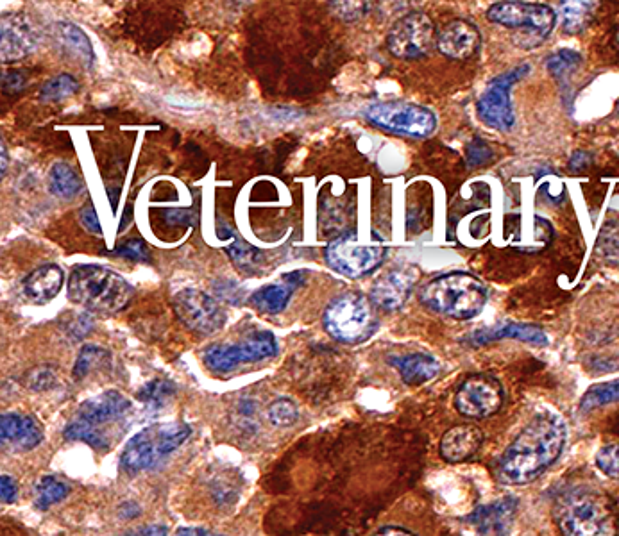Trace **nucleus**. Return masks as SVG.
Masks as SVG:
<instances>
[{
  "instance_id": "nucleus-8",
  "label": "nucleus",
  "mask_w": 619,
  "mask_h": 536,
  "mask_svg": "<svg viewBox=\"0 0 619 536\" xmlns=\"http://www.w3.org/2000/svg\"><path fill=\"white\" fill-rule=\"evenodd\" d=\"M365 120L387 133L416 140L432 136L437 129V117L432 109L414 102H374L365 109Z\"/></svg>"
},
{
  "instance_id": "nucleus-24",
  "label": "nucleus",
  "mask_w": 619,
  "mask_h": 536,
  "mask_svg": "<svg viewBox=\"0 0 619 536\" xmlns=\"http://www.w3.org/2000/svg\"><path fill=\"white\" fill-rule=\"evenodd\" d=\"M514 511H516V499L505 497L496 503L480 506L467 520L475 524L485 536H503L509 529Z\"/></svg>"
},
{
  "instance_id": "nucleus-9",
  "label": "nucleus",
  "mask_w": 619,
  "mask_h": 536,
  "mask_svg": "<svg viewBox=\"0 0 619 536\" xmlns=\"http://www.w3.org/2000/svg\"><path fill=\"white\" fill-rule=\"evenodd\" d=\"M487 18L492 24L526 31L532 47L543 43L557 26V13L553 8L546 4H532L519 0L492 4L491 8L487 9Z\"/></svg>"
},
{
  "instance_id": "nucleus-55",
  "label": "nucleus",
  "mask_w": 619,
  "mask_h": 536,
  "mask_svg": "<svg viewBox=\"0 0 619 536\" xmlns=\"http://www.w3.org/2000/svg\"><path fill=\"white\" fill-rule=\"evenodd\" d=\"M618 43H619V34H618Z\"/></svg>"
},
{
  "instance_id": "nucleus-45",
  "label": "nucleus",
  "mask_w": 619,
  "mask_h": 536,
  "mask_svg": "<svg viewBox=\"0 0 619 536\" xmlns=\"http://www.w3.org/2000/svg\"><path fill=\"white\" fill-rule=\"evenodd\" d=\"M79 222L83 224L88 233H92L95 236H102V227L99 218H97V211H95L94 204L92 202H86L85 206L79 210Z\"/></svg>"
},
{
  "instance_id": "nucleus-53",
  "label": "nucleus",
  "mask_w": 619,
  "mask_h": 536,
  "mask_svg": "<svg viewBox=\"0 0 619 536\" xmlns=\"http://www.w3.org/2000/svg\"><path fill=\"white\" fill-rule=\"evenodd\" d=\"M129 222H131V204H129L126 211H124V222L120 224L119 231H124V229L129 226Z\"/></svg>"
},
{
  "instance_id": "nucleus-11",
  "label": "nucleus",
  "mask_w": 619,
  "mask_h": 536,
  "mask_svg": "<svg viewBox=\"0 0 619 536\" xmlns=\"http://www.w3.org/2000/svg\"><path fill=\"white\" fill-rule=\"evenodd\" d=\"M437 31L432 18L421 11L399 18L387 34V49L394 58L421 59L437 49Z\"/></svg>"
},
{
  "instance_id": "nucleus-22",
  "label": "nucleus",
  "mask_w": 619,
  "mask_h": 536,
  "mask_svg": "<svg viewBox=\"0 0 619 536\" xmlns=\"http://www.w3.org/2000/svg\"><path fill=\"white\" fill-rule=\"evenodd\" d=\"M505 338H514L525 344L537 345V347H546L548 345V336L543 329L534 324H518V322H505L498 327H489V329H480L475 335L469 338L471 344L480 347V345L491 344L496 340H505Z\"/></svg>"
},
{
  "instance_id": "nucleus-15",
  "label": "nucleus",
  "mask_w": 619,
  "mask_h": 536,
  "mask_svg": "<svg viewBox=\"0 0 619 536\" xmlns=\"http://www.w3.org/2000/svg\"><path fill=\"white\" fill-rule=\"evenodd\" d=\"M419 279L421 272L416 265H398L374 281L369 299L378 310L387 313L401 310L416 290Z\"/></svg>"
},
{
  "instance_id": "nucleus-16",
  "label": "nucleus",
  "mask_w": 619,
  "mask_h": 536,
  "mask_svg": "<svg viewBox=\"0 0 619 536\" xmlns=\"http://www.w3.org/2000/svg\"><path fill=\"white\" fill-rule=\"evenodd\" d=\"M38 47V33L33 20L22 13H8L0 22L2 61L15 63L33 54Z\"/></svg>"
},
{
  "instance_id": "nucleus-23",
  "label": "nucleus",
  "mask_w": 619,
  "mask_h": 536,
  "mask_svg": "<svg viewBox=\"0 0 619 536\" xmlns=\"http://www.w3.org/2000/svg\"><path fill=\"white\" fill-rule=\"evenodd\" d=\"M63 281H65L63 270L58 265L49 263V265H42V267L33 270L24 279L22 288H24V294L29 301L34 302V304H47L60 294Z\"/></svg>"
},
{
  "instance_id": "nucleus-39",
  "label": "nucleus",
  "mask_w": 619,
  "mask_h": 536,
  "mask_svg": "<svg viewBox=\"0 0 619 536\" xmlns=\"http://www.w3.org/2000/svg\"><path fill=\"white\" fill-rule=\"evenodd\" d=\"M494 158V151L491 145L485 142L484 138H473L467 143L466 149V165L469 168L484 167L487 163H491Z\"/></svg>"
},
{
  "instance_id": "nucleus-44",
  "label": "nucleus",
  "mask_w": 619,
  "mask_h": 536,
  "mask_svg": "<svg viewBox=\"0 0 619 536\" xmlns=\"http://www.w3.org/2000/svg\"><path fill=\"white\" fill-rule=\"evenodd\" d=\"M26 84L27 76L24 70H9V72H4V76H2V90L9 95L22 92L26 88Z\"/></svg>"
},
{
  "instance_id": "nucleus-20",
  "label": "nucleus",
  "mask_w": 619,
  "mask_h": 536,
  "mask_svg": "<svg viewBox=\"0 0 619 536\" xmlns=\"http://www.w3.org/2000/svg\"><path fill=\"white\" fill-rule=\"evenodd\" d=\"M305 274L303 270H296V272L285 274L281 283L258 288L255 294L251 295L249 304L265 315H278L289 306L290 299L297 288L305 285Z\"/></svg>"
},
{
  "instance_id": "nucleus-29",
  "label": "nucleus",
  "mask_w": 619,
  "mask_h": 536,
  "mask_svg": "<svg viewBox=\"0 0 619 536\" xmlns=\"http://www.w3.org/2000/svg\"><path fill=\"white\" fill-rule=\"evenodd\" d=\"M79 88H81V84L76 77L70 76V74H58V76H54L43 83L42 88H40V101H67L72 95L79 92Z\"/></svg>"
},
{
  "instance_id": "nucleus-26",
  "label": "nucleus",
  "mask_w": 619,
  "mask_h": 536,
  "mask_svg": "<svg viewBox=\"0 0 619 536\" xmlns=\"http://www.w3.org/2000/svg\"><path fill=\"white\" fill-rule=\"evenodd\" d=\"M54 40L63 51L70 54L72 58L79 59V63H83L86 68L94 65L95 54L92 42L79 27L68 24V22H58L54 26Z\"/></svg>"
},
{
  "instance_id": "nucleus-51",
  "label": "nucleus",
  "mask_w": 619,
  "mask_h": 536,
  "mask_svg": "<svg viewBox=\"0 0 619 536\" xmlns=\"http://www.w3.org/2000/svg\"><path fill=\"white\" fill-rule=\"evenodd\" d=\"M376 536H416L414 533H410L407 529L394 528V526H389V528H383L376 533Z\"/></svg>"
},
{
  "instance_id": "nucleus-7",
  "label": "nucleus",
  "mask_w": 619,
  "mask_h": 536,
  "mask_svg": "<svg viewBox=\"0 0 619 536\" xmlns=\"http://www.w3.org/2000/svg\"><path fill=\"white\" fill-rule=\"evenodd\" d=\"M387 247L382 238L374 236L373 242H360L357 233H344L333 238L324 249V260L331 270L349 279H362L382 267Z\"/></svg>"
},
{
  "instance_id": "nucleus-41",
  "label": "nucleus",
  "mask_w": 619,
  "mask_h": 536,
  "mask_svg": "<svg viewBox=\"0 0 619 536\" xmlns=\"http://www.w3.org/2000/svg\"><path fill=\"white\" fill-rule=\"evenodd\" d=\"M596 465L605 476L619 481V444L602 447L596 454Z\"/></svg>"
},
{
  "instance_id": "nucleus-33",
  "label": "nucleus",
  "mask_w": 619,
  "mask_h": 536,
  "mask_svg": "<svg viewBox=\"0 0 619 536\" xmlns=\"http://www.w3.org/2000/svg\"><path fill=\"white\" fill-rule=\"evenodd\" d=\"M226 252H228L229 260L233 261V265L247 274H255L256 268L262 263V252L242 240H235Z\"/></svg>"
},
{
  "instance_id": "nucleus-2",
  "label": "nucleus",
  "mask_w": 619,
  "mask_h": 536,
  "mask_svg": "<svg viewBox=\"0 0 619 536\" xmlns=\"http://www.w3.org/2000/svg\"><path fill=\"white\" fill-rule=\"evenodd\" d=\"M487 288L469 272H450L433 277L419 290L424 308L455 320H471L484 311Z\"/></svg>"
},
{
  "instance_id": "nucleus-27",
  "label": "nucleus",
  "mask_w": 619,
  "mask_h": 536,
  "mask_svg": "<svg viewBox=\"0 0 619 536\" xmlns=\"http://www.w3.org/2000/svg\"><path fill=\"white\" fill-rule=\"evenodd\" d=\"M83 179L77 174L76 168L70 167L65 161H58L54 163L49 172V188L51 192L70 201V199H76L79 193L83 192Z\"/></svg>"
},
{
  "instance_id": "nucleus-37",
  "label": "nucleus",
  "mask_w": 619,
  "mask_h": 536,
  "mask_svg": "<svg viewBox=\"0 0 619 536\" xmlns=\"http://www.w3.org/2000/svg\"><path fill=\"white\" fill-rule=\"evenodd\" d=\"M269 420L278 428H289L292 424H296L299 419V410H297L296 402L290 399H278L272 402L269 406Z\"/></svg>"
},
{
  "instance_id": "nucleus-35",
  "label": "nucleus",
  "mask_w": 619,
  "mask_h": 536,
  "mask_svg": "<svg viewBox=\"0 0 619 536\" xmlns=\"http://www.w3.org/2000/svg\"><path fill=\"white\" fill-rule=\"evenodd\" d=\"M63 436L70 442H85L95 449H108L110 447V442L106 440V436L102 435L99 429L92 428V426H88L85 422L77 419L68 424L67 429L63 431Z\"/></svg>"
},
{
  "instance_id": "nucleus-38",
  "label": "nucleus",
  "mask_w": 619,
  "mask_h": 536,
  "mask_svg": "<svg viewBox=\"0 0 619 536\" xmlns=\"http://www.w3.org/2000/svg\"><path fill=\"white\" fill-rule=\"evenodd\" d=\"M113 256H120L124 260L135 261V263H147L151 260V252L147 243L142 238H129L126 242L119 243L113 251Z\"/></svg>"
},
{
  "instance_id": "nucleus-46",
  "label": "nucleus",
  "mask_w": 619,
  "mask_h": 536,
  "mask_svg": "<svg viewBox=\"0 0 619 536\" xmlns=\"http://www.w3.org/2000/svg\"><path fill=\"white\" fill-rule=\"evenodd\" d=\"M591 165H593V154L587 151L573 152V156H571V160H569V170L575 172V174L584 172V170H587Z\"/></svg>"
},
{
  "instance_id": "nucleus-30",
  "label": "nucleus",
  "mask_w": 619,
  "mask_h": 536,
  "mask_svg": "<svg viewBox=\"0 0 619 536\" xmlns=\"http://www.w3.org/2000/svg\"><path fill=\"white\" fill-rule=\"evenodd\" d=\"M614 402H619V377L612 379V381L600 383V385L591 386L580 401V410L587 413V411L603 408V406L614 404Z\"/></svg>"
},
{
  "instance_id": "nucleus-42",
  "label": "nucleus",
  "mask_w": 619,
  "mask_h": 536,
  "mask_svg": "<svg viewBox=\"0 0 619 536\" xmlns=\"http://www.w3.org/2000/svg\"><path fill=\"white\" fill-rule=\"evenodd\" d=\"M331 9L346 22H357L371 9V2H330Z\"/></svg>"
},
{
  "instance_id": "nucleus-36",
  "label": "nucleus",
  "mask_w": 619,
  "mask_h": 536,
  "mask_svg": "<svg viewBox=\"0 0 619 536\" xmlns=\"http://www.w3.org/2000/svg\"><path fill=\"white\" fill-rule=\"evenodd\" d=\"M108 360V352L97 347V345H85L79 356H77L76 365H74V377L76 379H85L90 372L102 367Z\"/></svg>"
},
{
  "instance_id": "nucleus-43",
  "label": "nucleus",
  "mask_w": 619,
  "mask_h": 536,
  "mask_svg": "<svg viewBox=\"0 0 619 536\" xmlns=\"http://www.w3.org/2000/svg\"><path fill=\"white\" fill-rule=\"evenodd\" d=\"M26 385L31 390H36V392L49 390V388L56 385V374H54V370L51 367H38V369L31 370L27 374Z\"/></svg>"
},
{
  "instance_id": "nucleus-49",
  "label": "nucleus",
  "mask_w": 619,
  "mask_h": 536,
  "mask_svg": "<svg viewBox=\"0 0 619 536\" xmlns=\"http://www.w3.org/2000/svg\"><path fill=\"white\" fill-rule=\"evenodd\" d=\"M131 536H167V529L163 526H144V528L136 529L131 533Z\"/></svg>"
},
{
  "instance_id": "nucleus-48",
  "label": "nucleus",
  "mask_w": 619,
  "mask_h": 536,
  "mask_svg": "<svg viewBox=\"0 0 619 536\" xmlns=\"http://www.w3.org/2000/svg\"><path fill=\"white\" fill-rule=\"evenodd\" d=\"M167 215H172V220H170V224H179V226H190V224H194V213L190 210H172L165 211Z\"/></svg>"
},
{
  "instance_id": "nucleus-25",
  "label": "nucleus",
  "mask_w": 619,
  "mask_h": 536,
  "mask_svg": "<svg viewBox=\"0 0 619 536\" xmlns=\"http://www.w3.org/2000/svg\"><path fill=\"white\" fill-rule=\"evenodd\" d=\"M389 363L396 367L403 383L408 386H419L432 381L439 374L441 363L437 358L424 352H412L405 356H391Z\"/></svg>"
},
{
  "instance_id": "nucleus-5",
  "label": "nucleus",
  "mask_w": 619,
  "mask_h": 536,
  "mask_svg": "<svg viewBox=\"0 0 619 536\" xmlns=\"http://www.w3.org/2000/svg\"><path fill=\"white\" fill-rule=\"evenodd\" d=\"M326 333L340 344H362L378 329V317L369 297L358 292L339 295L324 310Z\"/></svg>"
},
{
  "instance_id": "nucleus-19",
  "label": "nucleus",
  "mask_w": 619,
  "mask_h": 536,
  "mask_svg": "<svg viewBox=\"0 0 619 536\" xmlns=\"http://www.w3.org/2000/svg\"><path fill=\"white\" fill-rule=\"evenodd\" d=\"M129 410H131L129 399L117 390H108L83 402L77 410L76 419L99 429L104 424H111L124 417Z\"/></svg>"
},
{
  "instance_id": "nucleus-14",
  "label": "nucleus",
  "mask_w": 619,
  "mask_h": 536,
  "mask_svg": "<svg viewBox=\"0 0 619 536\" xmlns=\"http://www.w3.org/2000/svg\"><path fill=\"white\" fill-rule=\"evenodd\" d=\"M172 308L179 322L199 335H213L226 324V313L221 306L201 290L187 288L179 292L172 301Z\"/></svg>"
},
{
  "instance_id": "nucleus-18",
  "label": "nucleus",
  "mask_w": 619,
  "mask_h": 536,
  "mask_svg": "<svg viewBox=\"0 0 619 536\" xmlns=\"http://www.w3.org/2000/svg\"><path fill=\"white\" fill-rule=\"evenodd\" d=\"M2 447L15 453H27L42 444L43 431L31 417L18 413H4L0 419Z\"/></svg>"
},
{
  "instance_id": "nucleus-17",
  "label": "nucleus",
  "mask_w": 619,
  "mask_h": 536,
  "mask_svg": "<svg viewBox=\"0 0 619 536\" xmlns=\"http://www.w3.org/2000/svg\"><path fill=\"white\" fill-rule=\"evenodd\" d=\"M437 49L446 58L455 61H466L478 54L482 49V33L480 29L464 18L453 20L442 29L437 36Z\"/></svg>"
},
{
  "instance_id": "nucleus-32",
  "label": "nucleus",
  "mask_w": 619,
  "mask_h": 536,
  "mask_svg": "<svg viewBox=\"0 0 619 536\" xmlns=\"http://www.w3.org/2000/svg\"><path fill=\"white\" fill-rule=\"evenodd\" d=\"M580 65H582V56L577 51H571V49H560V51L553 52L552 56L546 58L548 72L559 81L573 76Z\"/></svg>"
},
{
  "instance_id": "nucleus-54",
  "label": "nucleus",
  "mask_w": 619,
  "mask_h": 536,
  "mask_svg": "<svg viewBox=\"0 0 619 536\" xmlns=\"http://www.w3.org/2000/svg\"><path fill=\"white\" fill-rule=\"evenodd\" d=\"M108 193H110V201L111 206H113V210H117V202H119V199H117V195H119L120 190H117V188H113V190H108Z\"/></svg>"
},
{
  "instance_id": "nucleus-10",
  "label": "nucleus",
  "mask_w": 619,
  "mask_h": 536,
  "mask_svg": "<svg viewBox=\"0 0 619 536\" xmlns=\"http://www.w3.org/2000/svg\"><path fill=\"white\" fill-rule=\"evenodd\" d=\"M528 72H530L528 63L518 65L494 77L491 83L487 84L485 92L476 104V113L485 126L496 129V131H503V133L514 127L516 117H514V108L510 102V92L514 84L528 76Z\"/></svg>"
},
{
  "instance_id": "nucleus-13",
  "label": "nucleus",
  "mask_w": 619,
  "mask_h": 536,
  "mask_svg": "<svg viewBox=\"0 0 619 536\" xmlns=\"http://www.w3.org/2000/svg\"><path fill=\"white\" fill-rule=\"evenodd\" d=\"M503 388L496 377L473 374L462 381L455 394V408L467 419H487L500 411Z\"/></svg>"
},
{
  "instance_id": "nucleus-34",
  "label": "nucleus",
  "mask_w": 619,
  "mask_h": 536,
  "mask_svg": "<svg viewBox=\"0 0 619 536\" xmlns=\"http://www.w3.org/2000/svg\"><path fill=\"white\" fill-rule=\"evenodd\" d=\"M596 254L607 263H619V222L611 220L602 227L596 240Z\"/></svg>"
},
{
  "instance_id": "nucleus-28",
  "label": "nucleus",
  "mask_w": 619,
  "mask_h": 536,
  "mask_svg": "<svg viewBox=\"0 0 619 536\" xmlns=\"http://www.w3.org/2000/svg\"><path fill=\"white\" fill-rule=\"evenodd\" d=\"M596 2H562L560 4V17H562V29L566 34H580L586 31V27L593 20Z\"/></svg>"
},
{
  "instance_id": "nucleus-12",
  "label": "nucleus",
  "mask_w": 619,
  "mask_h": 536,
  "mask_svg": "<svg viewBox=\"0 0 619 536\" xmlns=\"http://www.w3.org/2000/svg\"><path fill=\"white\" fill-rule=\"evenodd\" d=\"M276 354H278V342L274 335L269 331H260L238 344L212 345L204 352V363L212 372L226 374L244 363L267 360Z\"/></svg>"
},
{
  "instance_id": "nucleus-21",
  "label": "nucleus",
  "mask_w": 619,
  "mask_h": 536,
  "mask_svg": "<svg viewBox=\"0 0 619 536\" xmlns=\"http://www.w3.org/2000/svg\"><path fill=\"white\" fill-rule=\"evenodd\" d=\"M484 444V431L473 424L448 429L441 440L442 458L450 463L466 461Z\"/></svg>"
},
{
  "instance_id": "nucleus-3",
  "label": "nucleus",
  "mask_w": 619,
  "mask_h": 536,
  "mask_svg": "<svg viewBox=\"0 0 619 536\" xmlns=\"http://www.w3.org/2000/svg\"><path fill=\"white\" fill-rule=\"evenodd\" d=\"M68 299L86 310L113 315L126 310L135 288L124 277L101 265H77L68 276Z\"/></svg>"
},
{
  "instance_id": "nucleus-6",
  "label": "nucleus",
  "mask_w": 619,
  "mask_h": 536,
  "mask_svg": "<svg viewBox=\"0 0 619 536\" xmlns=\"http://www.w3.org/2000/svg\"><path fill=\"white\" fill-rule=\"evenodd\" d=\"M190 435H192L190 426L178 422L156 424L151 428L142 429L124 447L120 456L122 469L128 474H138L142 470L151 469L185 444Z\"/></svg>"
},
{
  "instance_id": "nucleus-1",
  "label": "nucleus",
  "mask_w": 619,
  "mask_h": 536,
  "mask_svg": "<svg viewBox=\"0 0 619 536\" xmlns=\"http://www.w3.org/2000/svg\"><path fill=\"white\" fill-rule=\"evenodd\" d=\"M566 436V424L557 415L535 417L501 456L496 476L503 485L532 483L559 460Z\"/></svg>"
},
{
  "instance_id": "nucleus-4",
  "label": "nucleus",
  "mask_w": 619,
  "mask_h": 536,
  "mask_svg": "<svg viewBox=\"0 0 619 536\" xmlns=\"http://www.w3.org/2000/svg\"><path fill=\"white\" fill-rule=\"evenodd\" d=\"M557 517L564 536H618L619 520L611 499L596 490L564 495Z\"/></svg>"
},
{
  "instance_id": "nucleus-47",
  "label": "nucleus",
  "mask_w": 619,
  "mask_h": 536,
  "mask_svg": "<svg viewBox=\"0 0 619 536\" xmlns=\"http://www.w3.org/2000/svg\"><path fill=\"white\" fill-rule=\"evenodd\" d=\"M0 490H2V501L4 503H15V499H17V483L9 476H6V474L0 478Z\"/></svg>"
},
{
  "instance_id": "nucleus-31",
  "label": "nucleus",
  "mask_w": 619,
  "mask_h": 536,
  "mask_svg": "<svg viewBox=\"0 0 619 536\" xmlns=\"http://www.w3.org/2000/svg\"><path fill=\"white\" fill-rule=\"evenodd\" d=\"M70 488L67 483H63L61 479L54 476H45L40 479V483L36 485V508L38 510H47L52 504L61 503L67 497Z\"/></svg>"
},
{
  "instance_id": "nucleus-50",
  "label": "nucleus",
  "mask_w": 619,
  "mask_h": 536,
  "mask_svg": "<svg viewBox=\"0 0 619 536\" xmlns=\"http://www.w3.org/2000/svg\"><path fill=\"white\" fill-rule=\"evenodd\" d=\"M176 536H224V535H215L212 531H206V529L199 528H183L179 529Z\"/></svg>"
},
{
  "instance_id": "nucleus-40",
  "label": "nucleus",
  "mask_w": 619,
  "mask_h": 536,
  "mask_svg": "<svg viewBox=\"0 0 619 536\" xmlns=\"http://www.w3.org/2000/svg\"><path fill=\"white\" fill-rule=\"evenodd\" d=\"M172 395H174V386L167 381H162V379H154L149 385L145 386L138 397L147 406H162L163 402H167V399Z\"/></svg>"
},
{
  "instance_id": "nucleus-52",
  "label": "nucleus",
  "mask_w": 619,
  "mask_h": 536,
  "mask_svg": "<svg viewBox=\"0 0 619 536\" xmlns=\"http://www.w3.org/2000/svg\"><path fill=\"white\" fill-rule=\"evenodd\" d=\"M6 168H8V154H6V143L2 140V168H0L2 176H6Z\"/></svg>"
}]
</instances>
